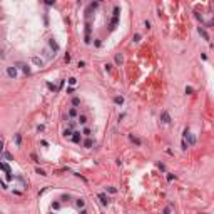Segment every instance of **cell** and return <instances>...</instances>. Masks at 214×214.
<instances>
[{
    "label": "cell",
    "instance_id": "6da1fadb",
    "mask_svg": "<svg viewBox=\"0 0 214 214\" xmlns=\"http://www.w3.org/2000/svg\"><path fill=\"white\" fill-rule=\"evenodd\" d=\"M184 140H187V146H194L196 144V137L189 130H184Z\"/></svg>",
    "mask_w": 214,
    "mask_h": 214
},
{
    "label": "cell",
    "instance_id": "7a4b0ae2",
    "mask_svg": "<svg viewBox=\"0 0 214 214\" xmlns=\"http://www.w3.org/2000/svg\"><path fill=\"white\" fill-rule=\"evenodd\" d=\"M72 142H74V144H80V142H82V135H80V130H74V135H72Z\"/></svg>",
    "mask_w": 214,
    "mask_h": 214
},
{
    "label": "cell",
    "instance_id": "3957f363",
    "mask_svg": "<svg viewBox=\"0 0 214 214\" xmlns=\"http://www.w3.org/2000/svg\"><path fill=\"white\" fill-rule=\"evenodd\" d=\"M67 117L72 119V120H74V117H79V115H77V107H70L69 112H67Z\"/></svg>",
    "mask_w": 214,
    "mask_h": 214
},
{
    "label": "cell",
    "instance_id": "277c9868",
    "mask_svg": "<svg viewBox=\"0 0 214 214\" xmlns=\"http://www.w3.org/2000/svg\"><path fill=\"white\" fill-rule=\"evenodd\" d=\"M7 74H9V77L15 79V77H17V67H14V65L9 67V69H7Z\"/></svg>",
    "mask_w": 214,
    "mask_h": 214
},
{
    "label": "cell",
    "instance_id": "5b68a950",
    "mask_svg": "<svg viewBox=\"0 0 214 214\" xmlns=\"http://www.w3.org/2000/svg\"><path fill=\"white\" fill-rule=\"evenodd\" d=\"M77 122H79L80 125H85V124H87V115H85V114H80V115L77 117Z\"/></svg>",
    "mask_w": 214,
    "mask_h": 214
},
{
    "label": "cell",
    "instance_id": "8992f818",
    "mask_svg": "<svg viewBox=\"0 0 214 214\" xmlns=\"http://www.w3.org/2000/svg\"><path fill=\"white\" fill-rule=\"evenodd\" d=\"M75 206H77L79 209H85V201H84V199H77V201H75Z\"/></svg>",
    "mask_w": 214,
    "mask_h": 214
},
{
    "label": "cell",
    "instance_id": "52a82bcc",
    "mask_svg": "<svg viewBox=\"0 0 214 214\" xmlns=\"http://www.w3.org/2000/svg\"><path fill=\"white\" fill-rule=\"evenodd\" d=\"M99 199H100L102 204H109V197H107L105 194H99Z\"/></svg>",
    "mask_w": 214,
    "mask_h": 214
},
{
    "label": "cell",
    "instance_id": "ba28073f",
    "mask_svg": "<svg viewBox=\"0 0 214 214\" xmlns=\"http://www.w3.org/2000/svg\"><path fill=\"white\" fill-rule=\"evenodd\" d=\"M92 144H94V142H92V139H90V137H87V139L84 140V146H85L87 149H90V147H92Z\"/></svg>",
    "mask_w": 214,
    "mask_h": 214
},
{
    "label": "cell",
    "instance_id": "9c48e42d",
    "mask_svg": "<svg viewBox=\"0 0 214 214\" xmlns=\"http://www.w3.org/2000/svg\"><path fill=\"white\" fill-rule=\"evenodd\" d=\"M50 47L54 49V52H57V50H59V45H57V42H55L54 39H50Z\"/></svg>",
    "mask_w": 214,
    "mask_h": 214
},
{
    "label": "cell",
    "instance_id": "30bf717a",
    "mask_svg": "<svg viewBox=\"0 0 214 214\" xmlns=\"http://www.w3.org/2000/svg\"><path fill=\"white\" fill-rule=\"evenodd\" d=\"M32 60H34V64H37V65H40V67L44 65V60H42V59H39V57H34Z\"/></svg>",
    "mask_w": 214,
    "mask_h": 214
},
{
    "label": "cell",
    "instance_id": "8fae6325",
    "mask_svg": "<svg viewBox=\"0 0 214 214\" xmlns=\"http://www.w3.org/2000/svg\"><path fill=\"white\" fill-rule=\"evenodd\" d=\"M162 122L164 124H169V114L167 112H162Z\"/></svg>",
    "mask_w": 214,
    "mask_h": 214
},
{
    "label": "cell",
    "instance_id": "7c38bea8",
    "mask_svg": "<svg viewBox=\"0 0 214 214\" xmlns=\"http://www.w3.org/2000/svg\"><path fill=\"white\" fill-rule=\"evenodd\" d=\"M82 132H84V135H85V137H90V135H92V132H90V129H89V127H84V130H82Z\"/></svg>",
    "mask_w": 214,
    "mask_h": 214
},
{
    "label": "cell",
    "instance_id": "4fadbf2b",
    "mask_svg": "<svg viewBox=\"0 0 214 214\" xmlns=\"http://www.w3.org/2000/svg\"><path fill=\"white\" fill-rule=\"evenodd\" d=\"M115 102H117V104H122L124 99H122V97H115Z\"/></svg>",
    "mask_w": 214,
    "mask_h": 214
},
{
    "label": "cell",
    "instance_id": "5bb4252c",
    "mask_svg": "<svg viewBox=\"0 0 214 214\" xmlns=\"http://www.w3.org/2000/svg\"><path fill=\"white\" fill-rule=\"evenodd\" d=\"M72 104H74V105H79V104H80V100H79V99H74V100H72Z\"/></svg>",
    "mask_w": 214,
    "mask_h": 214
},
{
    "label": "cell",
    "instance_id": "9a60e30c",
    "mask_svg": "<svg viewBox=\"0 0 214 214\" xmlns=\"http://www.w3.org/2000/svg\"><path fill=\"white\" fill-rule=\"evenodd\" d=\"M80 214H87V211H85V209H82V211H80Z\"/></svg>",
    "mask_w": 214,
    "mask_h": 214
}]
</instances>
